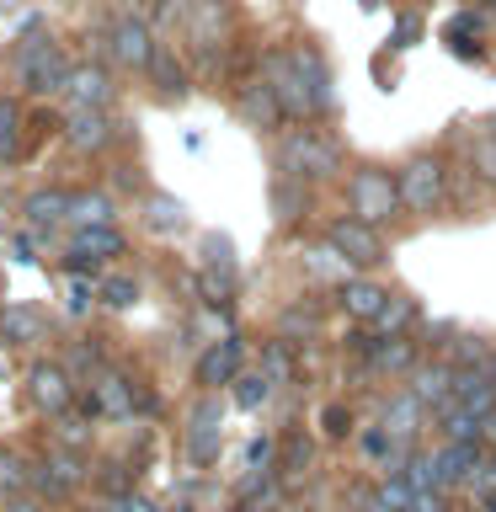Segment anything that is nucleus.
I'll use <instances>...</instances> for the list:
<instances>
[{
  "instance_id": "nucleus-29",
  "label": "nucleus",
  "mask_w": 496,
  "mask_h": 512,
  "mask_svg": "<svg viewBox=\"0 0 496 512\" xmlns=\"http://www.w3.org/2000/svg\"><path fill=\"white\" fill-rule=\"evenodd\" d=\"M294 54H299V64H304V80H310L315 112H326V107L336 102V86H331V70H326V59H320L310 43H294Z\"/></svg>"
},
{
  "instance_id": "nucleus-24",
  "label": "nucleus",
  "mask_w": 496,
  "mask_h": 512,
  "mask_svg": "<svg viewBox=\"0 0 496 512\" xmlns=\"http://www.w3.org/2000/svg\"><path fill=\"white\" fill-rule=\"evenodd\" d=\"M43 315L32 310V304H0V342L6 347H32L43 342Z\"/></svg>"
},
{
  "instance_id": "nucleus-30",
  "label": "nucleus",
  "mask_w": 496,
  "mask_h": 512,
  "mask_svg": "<svg viewBox=\"0 0 496 512\" xmlns=\"http://www.w3.org/2000/svg\"><path fill=\"white\" fill-rule=\"evenodd\" d=\"M198 288H203L208 304L230 310L235 294H240V267H198Z\"/></svg>"
},
{
  "instance_id": "nucleus-1",
  "label": "nucleus",
  "mask_w": 496,
  "mask_h": 512,
  "mask_svg": "<svg viewBox=\"0 0 496 512\" xmlns=\"http://www.w3.org/2000/svg\"><path fill=\"white\" fill-rule=\"evenodd\" d=\"M70 54L48 38V32H38L32 43H22L16 48V59H11V75H16V86H22L27 96H54V91H64L70 86Z\"/></svg>"
},
{
  "instance_id": "nucleus-11",
  "label": "nucleus",
  "mask_w": 496,
  "mask_h": 512,
  "mask_svg": "<svg viewBox=\"0 0 496 512\" xmlns=\"http://www.w3.org/2000/svg\"><path fill=\"white\" fill-rule=\"evenodd\" d=\"M219 390H203V411L192 406V422H187V459L198 464V470H208V464L219 459Z\"/></svg>"
},
{
  "instance_id": "nucleus-3",
  "label": "nucleus",
  "mask_w": 496,
  "mask_h": 512,
  "mask_svg": "<svg viewBox=\"0 0 496 512\" xmlns=\"http://www.w3.org/2000/svg\"><path fill=\"white\" fill-rule=\"evenodd\" d=\"M256 70H262V80L272 86V96L283 102L288 118H315V96H310V80H304V64L294 54V43H288V48H267V54L256 59Z\"/></svg>"
},
{
  "instance_id": "nucleus-40",
  "label": "nucleus",
  "mask_w": 496,
  "mask_h": 512,
  "mask_svg": "<svg viewBox=\"0 0 496 512\" xmlns=\"http://www.w3.org/2000/svg\"><path fill=\"white\" fill-rule=\"evenodd\" d=\"M304 256H310V272H320V278H342V272L352 267L347 256H342V251L331 246V240H326V246H310ZM342 283H347V278H342Z\"/></svg>"
},
{
  "instance_id": "nucleus-54",
  "label": "nucleus",
  "mask_w": 496,
  "mask_h": 512,
  "mask_svg": "<svg viewBox=\"0 0 496 512\" xmlns=\"http://www.w3.org/2000/svg\"><path fill=\"white\" fill-rule=\"evenodd\" d=\"M358 512H395V507H384V502H379V496H374V491H368V496H358Z\"/></svg>"
},
{
  "instance_id": "nucleus-7",
  "label": "nucleus",
  "mask_w": 496,
  "mask_h": 512,
  "mask_svg": "<svg viewBox=\"0 0 496 512\" xmlns=\"http://www.w3.org/2000/svg\"><path fill=\"white\" fill-rule=\"evenodd\" d=\"M246 374V336L230 331L219 336V342H208L198 352V363H192V379H198V390H224V384H235Z\"/></svg>"
},
{
  "instance_id": "nucleus-20",
  "label": "nucleus",
  "mask_w": 496,
  "mask_h": 512,
  "mask_svg": "<svg viewBox=\"0 0 496 512\" xmlns=\"http://www.w3.org/2000/svg\"><path fill=\"white\" fill-rule=\"evenodd\" d=\"M192 43L208 59H219V48L230 43V11H224V0H198V11H192Z\"/></svg>"
},
{
  "instance_id": "nucleus-53",
  "label": "nucleus",
  "mask_w": 496,
  "mask_h": 512,
  "mask_svg": "<svg viewBox=\"0 0 496 512\" xmlns=\"http://www.w3.org/2000/svg\"><path fill=\"white\" fill-rule=\"evenodd\" d=\"M480 443H486V448H496V411H486V416H480Z\"/></svg>"
},
{
  "instance_id": "nucleus-6",
  "label": "nucleus",
  "mask_w": 496,
  "mask_h": 512,
  "mask_svg": "<svg viewBox=\"0 0 496 512\" xmlns=\"http://www.w3.org/2000/svg\"><path fill=\"white\" fill-rule=\"evenodd\" d=\"M347 203H352V214L368 219V224H390L400 214V187H395L390 171L363 166V171H352V182H347Z\"/></svg>"
},
{
  "instance_id": "nucleus-9",
  "label": "nucleus",
  "mask_w": 496,
  "mask_h": 512,
  "mask_svg": "<svg viewBox=\"0 0 496 512\" xmlns=\"http://www.w3.org/2000/svg\"><path fill=\"white\" fill-rule=\"evenodd\" d=\"M326 240H331V246L347 256L352 267H379V262H384L379 224H368V219H358V214H347V219H331V224H326Z\"/></svg>"
},
{
  "instance_id": "nucleus-15",
  "label": "nucleus",
  "mask_w": 496,
  "mask_h": 512,
  "mask_svg": "<svg viewBox=\"0 0 496 512\" xmlns=\"http://www.w3.org/2000/svg\"><path fill=\"white\" fill-rule=\"evenodd\" d=\"M416 363H422V342H416V331L379 336L374 352H368V368H374V374H384V379H406Z\"/></svg>"
},
{
  "instance_id": "nucleus-44",
  "label": "nucleus",
  "mask_w": 496,
  "mask_h": 512,
  "mask_svg": "<svg viewBox=\"0 0 496 512\" xmlns=\"http://www.w3.org/2000/svg\"><path fill=\"white\" fill-rule=\"evenodd\" d=\"M320 432H326L331 443L352 438V411H347V406H326V411H320Z\"/></svg>"
},
{
  "instance_id": "nucleus-18",
  "label": "nucleus",
  "mask_w": 496,
  "mask_h": 512,
  "mask_svg": "<svg viewBox=\"0 0 496 512\" xmlns=\"http://www.w3.org/2000/svg\"><path fill=\"white\" fill-rule=\"evenodd\" d=\"M150 54H155V32H150V22L144 16H118L112 22V59L118 64H150Z\"/></svg>"
},
{
  "instance_id": "nucleus-23",
  "label": "nucleus",
  "mask_w": 496,
  "mask_h": 512,
  "mask_svg": "<svg viewBox=\"0 0 496 512\" xmlns=\"http://www.w3.org/2000/svg\"><path fill=\"white\" fill-rule=\"evenodd\" d=\"M448 400H459L464 411L486 416V411H496V379L486 368H454V395Z\"/></svg>"
},
{
  "instance_id": "nucleus-52",
  "label": "nucleus",
  "mask_w": 496,
  "mask_h": 512,
  "mask_svg": "<svg viewBox=\"0 0 496 512\" xmlns=\"http://www.w3.org/2000/svg\"><path fill=\"white\" fill-rule=\"evenodd\" d=\"M288 464H294V475H299V470H304V464H310V443H299V438H294V443H288Z\"/></svg>"
},
{
  "instance_id": "nucleus-8",
  "label": "nucleus",
  "mask_w": 496,
  "mask_h": 512,
  "mask_svg": "<svg viewBox=\"0 0 496 512\" xmlns=\"http://www.w3.org/2000/svg\"><path fill=\"white\" fill-rule=\"evenodd\" d=\"M27 400H32L43 416L70 411V406H75V374H70L64 363H54V358H38V363L27 368Z\"/></svg>"
},
{
  "instance_id": "nucleus-32",
  "label": "nucleus",
  "mask_w": 496,
  "mask_h": 512,
  "mask_svg": "<svg viewBox=\"0 0 496 512\" xmlns=\"http://www.w3.org/2000/svg\"><path fill=\"white\" fill-rule=\"evenodd\" d=\"M438 432H443V438H454V443H480V416L464 411L459 400H443V406H438Z\"/></svg>"
},
{
  "instance_id": "nucleus-13",
  "label": "nucleus",
  "mask_w": 496,
  "mask_h": 512,
  "mask_svg": "<svg viewBox=\"0 0 496 512\" xmlns=\"http://www.w3.org/2000/svg\"><path fill=\"white\" fill-rule=\"evenodd\" d=\"M86 406L112 416V422H134V416H139V390H134V379H128V374H107V368H102L96 384H91Z\"/></svg>"
},
{
  "instance_id": "nucleus-21",
  "label": "nucleus",
  "mask_w": 496,
  "mask_h": 512,
  "mask_svg": "<svg viewBox=\"0 0 496 512\" xmlns=\"http://www.w3.org/2000/svg\"><path fill=\"white\" fill-rule=\"evenodd\" d=\"M235 107H240V118L256 123V128H278V123H283V102L272 96V86H267L262 75L246 80V86L235 91Z\"/></svg>"
},
{
  "instance_id": "nucleus-36",
  "label": "nucleus",
  "mask_w": 496,
  "mask_h": 512,
  "mask_svg": "<svg viewBox=\"0 0 496 512\" xmlns=\"http://www.w3.org/2000/svg\"><path fill=\"white\" fill-rule=\"evenodd\" d=\"M267 395H272V379H267V374H240V379L230 384L235 411H256V406H267Z\"/></svg>"
},
{
  "instance_id": "nucleus-14",
  "label": "nucleus",
  "mask_w": 496,
  "mask_h": 512,
  "mask_svg": "<svg viewBox=\"0 0 496 512\" xmlns=\"http://www.w3.org/2000/svg\"><path fill=\"white\" fill-rule=\"evenodd\" d=\"M480 448L486 443H454V438H443L438 448H432V470H438V486L448 496H454L459 486H470V475L480 464Z\"/></svg>"
},
{
  "instance_id": "nucleus-25",
  "label": "nucleus",
  "mask_w": 496,
  "mask_h": 512,
  "mask_svg": "<svg viewBox=\"0 0 496 512\" xmlns=\"http://www.w3.org/2000/svg\"><path fill=\"white\" fill-rule=\"evenodd\" d=\"M384 304H390V294H384L374 278H347L342 283V310L352 320H368V326H374V320L384 315Z\"/></svg>"
},
{
  "instance_id": "nucleus-34",
  "label": "nucleus",
  "mask_w": 496,
  "mask_h": 512,
  "mask_svg": "<svg viewBox=\"0 0 496 512\" xmlns=\"http://www.w3.org/2000/svg\"><path fill=\"white\" fill-rule=\"evenodd\" d=\"M16 139H22V102H16V96H0V171L11 166Z\"/></svg>"
},
{
  "instance_id": "nucleus-33",
  "label": "nucleus",
  "mask_w": 496,
  "mask_h": 512,
  "mask_svg": "<svg viewBox=\"0 0 496 512\" xmlns=\"http://www.w3.org/2000/svg\"><path fill=\"white\" fill-rule=\"evenodd\" d=\"M416 320H422V310H416V299H400V294H390V304H384V315L374 320V331H379V336H400V331H411Z\"/></svg>"
},
{
  "instance_id": "nucleus-48",
  "label": "nucleus",
  "mask_w": 496,
  "mask_h": 512,
  "mask_svg": "<svg viewBox=\"0 0 496 512\" xmlns=\"http://www.w3.org/2000/svg\"><path fill=\"white\" fill-rule=\"evenodd\" d=\"M112 512H160L155 507V496H144V491H123V496H107Z\"/></svg>"
},
{
  "instance_id": "nucleus-47",
  "label": "nucleus",
  "mask_w": 496,
  "mask_h": 512,
  "mask_svg": "<svg viewBox=\"0 0 496 512\" xmlns=\"http://www.w3.org/2000/svg\"><path fill=\"white\" fill-rule=\"evenodd\" d=\"M59 443H70V448H86V443H91V427L80 422V416H64V411H59Z\"/></svg>"
},
{
  "instance_id": "nucleus-31",
  "label": "nucleus",
  "mask_w": 496,
  "mask_h": 512,
  "mask_svg": "<svg viewBox=\"0 0 496 512\" xmlns=\"http://www.w3.org/2000/svg\"><path fill=\"white\" fill-rule=\"evenodd\" d=\"M144 224H150L155 235H182L187 230V208L166 198V192H155V198H144Z\"/></svg>"
},
{
  "instance_id": "nucleus-22",
  "label": "nucleus",
  "mask_w": 496,
  "mask_h": 512,
  "mask_svg": "<svg viewBox=\"0 0 496 512\" xmlns=\"http://www.w3.org/2000/svg\"><path fill=\"white\" fill-rule=\"evenodd\" d=\"M70 198L75 192H64V187H38V192L22 198V219L32 224V230H54V224L70 219Z\"/></svg>"
},
{
  "instance_id": "nucleus-27",
  "label": "nucleus",
  "mask_w": 496,
  "mask_h": 512,
  "mask_svg": "<svg viewBox=\"0 0 496 512\" xmlns=\"http://www.w3.org/2000/svg\"><path fill=\"white\" fill-rule=\"evenodd\" d=\"M70 224H75V230H91V224H118V198L102 192V187L75 192V198H70Z\"/></svg>"
},
{
  "instance_id": "nucleus-2",
  "label": "nucleus",
  "mask_w": 496,
  "mask_h": 512,
  "mask_svg": "<svg viewBox=\"0 0 496 512\" xmlns=\"http://www.w3.org/2000/svg\"><path fill=\"white\" fill-rule=\"evenodd\" d=\"M278 166L288 176H299V182H326V176L342 166V144L331 134H320V128H294V134H283V144H278Z\"/></svg>"
},
{
  "instance_id": "nucleus-43",
  "label": "nucleus",
  "mask_w": 496,
  "mask_h": 512,
  "mask_svg": "<svg viewBox=\"0 0 496 512\" xmlns=\"http://www.w3.org/2000/svg\"><path fill=\"white\" fill-rule=\"evenodd\" d=\"M198 251H203V267H235L230 235H203V240H198Z\"/></svg>"
},
{
  "instance_id": "nucleus-16",
  "label": "nucleus",
  "mask_w": 496,
  "mask_h": 512,
  "mask_svg": "<svg viewBox=\"0 0 496 512\" xmlns=\"http://www.w3.org/2000/svg\"><path fill=\"white\" fill-rule=\"evenodd\" d=\"M379 422L390 427V438H395L400 448H416V438H422V427H427V406H422L411 390H395L390 400H384Z\"/></svg>"
},
{
  "instance_id": "nucleus-17",
  "label": "nucleus",
  "mask_w": 496,
  "mask_h": 512,
  "mask_svg": "<svg viewBox=\"0 0 496 512\" xmlns=\"http://www.w3.org/2000/svg\"><path fill=\"white\" fill-rule=\"evenodd\" d=\"M118 96V80H112L107 64H75L70 86H64V102L70 107H107Z\"/></svg>"
},
{
  "instance_id": "nucleus-28",
  "label": "nucleus",
  "mask_w": 496,
  "mask_h": 512,
  "mask_svg": "<svg viewBox=\"0 0 496 512\" xmlns=\"http://www.w3.org/2000/svg\"><path fill=\"white\" fill-rule=\"evenodd\" d=\"M32 475H38V459H27L22 448L0 443V496H22L32 486Z\"/></svg>"
},
{
  "instance_id": "nucleus-59",
  "label": "nucleus",
  "mask_w": 496,
  "mask_h": 512,
  "mask_svg": "<svg viewBox=\"0 0 496 512\" xmlns=\"http://www.w3.org/2000/svg\"><path fill=\"white\" fill-rule=\"evenodd\" d=\"M491 134H496V123H491Z\"/></svg>"
},
{
  "instance_id": "nucleus-37",
  "label": "nucleus",
  "mask_w": 496,
  "mask_h": 512,
  "mask_svg": "<svg viewBox=\"0 0 496 512\" xmlns=\"http://www.w3.org/2000/svg\"><path fill=\"white\" fill-rule=\"evenodd\" d=\"M96 299H102L107 310H134V304H139V283L128 278V272H118V278H102Z\"/></svg>"
},
{
  "instance_id": "nucleus-50",
  "label": "nucleus",
  "mask_w": 496,
  "mask_h": 512,
  "mask_svg": "<svg viewBox=\"0 0 496 512\" xmlns=\"http://www.w3.org/2000/svg\"><path fill=\"white\" fill-rule=\"evenodd\" d=\"M64 310H70V315H86V310H91V288L70 278V283H64Z\"/></svg>"
},
{
  "instance_id": "nucleus-55",
  "label": "nucleus",
  "mask_w": 496,
  "mask_h": 512,
  "mask_svg": "<svg viewBox=\"0 0 496 512\" xmlns=\"http://www.w3.org/2000/svg\"><path fill=\"white\" fill-rule=\"evenodd\" d=\"M454 512H496V502H486V496H475V502H464V507H454Z\"/></svg>"
},
{
  "instance_id": "nucleus-42",
  "label": "nucleus",
  "mask_w": 496,
  "mask_h": 512,
  "mask_svg": "<svg viewBox=\"0 0 496 512\" xmlns=\"http://www.w3.org/2000/svg\"><path fill=\"white\" fill-rule=\"evenodd\" d=\"M272 203H278V219H299V203H304L299 176H288V171H283V182L272 187Z\"/></svg>"
},
{
  "instance_id": "nucleus-46",
  "label": "nucleus",
  "mask_w": 496,
  "mask_h": 512,
  "mask_svg": "<svg viewBox=\"0 0 496 512\" xmlns=\"http://www.w3.org/2000/svg\"><path fill=\"white\" fill-rule=\"evenodd\" d=\"M470 160H475V171L486 176V182H496V134H480L475 150H470Z\"/></svg>"
},
{
  "instance_id": "nucleus-5",
  "label": "nucleus",
  "mask_w": 496,
  "mask_h": 512,
  "mask_svg": "<svg viewBox=\"0 0 496 512\" xmlns=\"http://www.w3.org/2000/svg\"><path fill=\"white\" fill-rule=\"evenodd\" d=\"M86 480H91L86 454H80V448H70V443H54V448H48V454L38 459V475H32V486H38L43 502H70V496L86 486Z\"/></svg>"
},
{
  "instance_id": "nucleus-12",
  "label": "nucleus",
  "mask_w": 496,
  "mask_h": 512,
  "mask_svg": "<svg viewBox=\"0 0 496 512\" xmlns=\"http://www.w3.org/2000/svg\"><path fill=\"white\" fill-rule=\"evenodd\" d=\"M128 251V240L118 235V224H91V230H75L70 240V251H64V272H80V267H96V262H107V256H123Z\"/></svg>"
},
{
  "instance_id": "nucleus-57",
  "label": "nucleus",
  "mask_w": 496,
  "mask_h": 512,
  "mask_svg": "<svg viewBox=\"0 0 496 512\" xmlns=\"http://www.w3.org/2000/svg\"><path fill=\"white\" fill-rule=\"evenodd\" d=\"M80 512H112V502H107V496H102V502H86V507H80Z\"/></svg>"
},
{
  "instance_id": "nucleus-10",
  "label": "nucleus",
  "mask_w": 496,
  "mask_h": 512,
  "mask_svg": "<svg viewBox=\"0 0 496 512\" xmlns=\"http://www.w3.org/2000/svg\"><path fill=\"white\" fill-rule=\"evenodd\" d=\"M112 134H123V123L112 128L107 107H70V118H64V144H70L75 155H102Z\"/></svg>"
},
{
  "instance_id": "nucleus-39",
  "label": "nucleus",
  "mask_w": 496,
  "mask_h": 512,
  "mask_svg": "<svg viewBox=\"0 0 496 512\" xmlns=\"http://www.w3.org/2000/svg\"><path fill=\"white\" fill-rule=\"evenodd\" d=\"M262 374L272 379V384H288V379H294V352H288V336H283V342H267L262 347Z\"/></svg>"
},
{
  "instance_id": "nucleus-26",
  "label": "nucleus",
  "mask_w": 496,
  "mask_h": 512,
  "mask_svg": "<svg viewBox=\"0 0 496 512\" xmlns=\"http://www.w3.org/2000/svg\"><path fill=\"white\" fill-rule=\"evenodd\" d=\"M144 70H150L155 91L166 96V102H182V96H187V86H192V80H187V70H182V59H176L166 43H155V54H150V64H144Z\"/></svg>"
},
{
  "instance_id": "nucleus-45",
  "label": "nucleus",
  "mask_w": 496,
  "mask_h": 512,
  "mask_svg": "<svg viewBox=\"0 0 496 512\" xmlns=\"http://www.w3.org/2000/svg\"><path fill=\"white\" fill-rule=\"evenodd\" d=\"M470 491H475V496H486V502H496V448H491V459H480V464H475Z\"/></svg>"
},
{
  "instance_id": "nucleus-58",
  "label": "nucleus",
  "mask_w": 496,
  "mask_h": 512,
  "mask_svg": "<svg viewBox=\"0 0 496 512\" xmlns=\"http://www.w3.org/2000/svg\"><path fill=\"white\" fill-rule=\"evenodd\" d=\"M16 6H22V0H0V11H16Z\"/></svg>"
},
{
  "instance_id": "nucleus-41",
  "label": "nucleus",
  "mask_w": 496,
  "mask_h": 512,
  "mask_svg": "<svg viewBox=\"0 0 496 512\" xmlns=\"http://www.w3.org/2000/svg\"><path fill=\"white\" fill-rule=\"evenodd\" d=\"M64 368H70L75 379L102 374V347H96V342H75V347H70V358H64Z\"/></svg>"
},
{
  "instance_id": "nucleus-49",
  "label": "nucleus",
  "mask_w": 496,
  "mask_h": 512,
  "mask_svg": "<svg viewBox=\"0 0 496 512\" xmlns=\"http://www.w3.org/2000/svg\"><path fill=\"white\" fill-rule=\"evenodd\" d=\"M411 512H454V507H448V491L443 486H432V491H416L411 496Z\"/></svg>"
},
{
  "instance_id": "nucleus-4",
  "label": "nucleus",
  "mask_w": 496,
  "mask_h": 512,
  "mask_svg": "<svg viewBox=\"0 0 496 512\" xmlns=\"http://www.w3.org/2000/svg\"><path fill=\"white\" fill-rule=\"evenodd\" d=\"M395 187H400V208H411V214H438L448 203V171H443L438 155L406 160L395 176Z\"/></svg>"
},
{
  "instance_id": "nucleus-51",
  "label": "nucleus",
  "mask_w": 496,
  "mask_h": 512,
  "mask_svg": "<svg viewBox=\"0 0 496 512\" xmlns=\"http://www.w3.org/2000/svg\"><path fill=\"white\" fill-rule=\"evenodd\" d=\"M0 512H48L43 496H0Z\"/></svg>"
},
{
  "instance_id": "nucleus-35",
  "label": "nucleus",
  "mask_w": 496,
  "mask_h": 512,
  "mask_svg": "<svg viewBox=\"0 0 496 512\" xmlns=\"http://www.w3.org/2000/svg\"><path fill=\"white\" fill-rule=\"evenodd\" d=\"M91 486H96V496H123V491H134V470L123 459H102L91 470Z\"/></svg>"
},
{
  "instance_id": "nucleus-56",
  "label": "nucleus",
  "mask_w": 496,
  "mask_h": 512,
  "mask_svg": "<svg viewBox=\"0 0 496 512\" xmlns=\"http://www.w3.org/2000/svg\"><path fill=\"white\" fill-rule=\"evenodd\" d=\"M480 368H486V374L496 379V342H491V352H486V363H480Z\"/></svg>"
},
{
  "instance_id": "nucleus-38",
  "label": "nucleus",
  "mask_w": 496,
  "mask_h": 512,
  "mask_svg": "<svg viewBox=\"0 0 496 512\" xmlns=\"http://www.w3.org/2000/svg\"><path fill=\"white\" fill-rule=\"evenodd\" d=\"M374 496H379V502L384 507H395V512H411V480L406 475H400V470H384V480H379V486H374Z\"/></svg>"
},
{
  "instance_id": "nucleus-19",
  "label": "nucleus",
  "mask_w": 496,
  "mask_h": 512,
  "mask_svg": "<svg viewBox=\"0 0 496 512\" xmlns=\"http://www.w3.org/2000/svg\"><path fill=\"white\" fill-rule=\"evenodd\" d=\"M406 390L422 400V406H443L448 395H454V363H443V358H422L406 374Z\"/></svg>"
}]
</instances>
